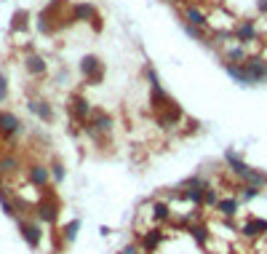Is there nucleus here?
<instances>
[{
  "mask_svg": "<svg viewBox=\"0 0 267 254\" xmlns=\"http://www.w3.org/2000/svg\"><path fill=\"white\" fill-rule=\"evenodd\" d=\"M67 110H70V115L75 118L78 123H86L91 118V112H94V107L88 105L86 97H81V94H72L70 97V105H67Z\"/></svg>",
  "mask_w": 267,
  "mask_h": 254,
  "instance_id": "13",
  "label": "nucleus"
},
{
  "mask_svg": "<svg viewBox=\"0 0 267 254\" xmlns=\"http://www.w3.org/2000/svg\"><path fill=\"white\" fill-rule=\"evenodd\" d=\"M81 72H83L88 86H99V83L104 81V64H102V59L94 54H88L81 59Z\"/></svg>",
  "mask_w": 267,
  "mask_h": 254,
  "instance_id": "6",
  "label": "nucleus"
},
{
  "mask_svg": "<svg viewBox=\"0 0 267 254\" xmlns=\"http://www.w3.org/2000/svg\"><path fill=\"white\" fill-rule=\"evenodd\" d=\"M24 70L30 72V75H35V78H43L45 72H48V64H45L43 56H38V54H27V56H24Z\"/></svg>",
  "mask_w": 267,
  "mask_h": 254,
  "instance_id": "17",
  "label": "nucleus"
},
{
  "mask_svg": "<svg viewBox=\"0 0 267 254\" xmlns=\"http://www.w3.org/2000/svg\"><path fill=\"white\" fill-rule=\"evenodd\" d=\"M225 59H227V62H232V64H243V62L248 59V54H246V48H243V43H235L232 48H227Z\"/></svg>",
  "mask_w": 267,
  "mask_h": 254,
  "instance_id": "23",
  "label": "nucleus"
},
{
  "mask_svg": "<svg viewBox=\"0 0 267 254\" xmlns=\"http://www.w3.org/2000/svg\"><path fill=\"white\" fill-rule=\"evenodd\" d=\"M147 212H150V228H163V225L174 222L171 203L163 201V198H152L147 203Z\"/></svg>",
  "mask_w": 267,
  "mask_h": 254,
  "instance_id": "3",
  "label": "nucleus"
},
{
  "mask_svg": "<svg viewBox=\"0 0 267 254\" xmlns=\"http://www.w3.org/2000/svg\"><path fill=\"white\" fill-rule=\"evenodd\" d=\"M21 171V161L16 155H0V177H14Z\"/></svg>",
  "mask_w": 267,
  "mask_h": 254,
  "instance_id": "19",
  "label": "nucleus"
},
{
  "mask_svg": "<svg viewBox=\"0 0 267 254\" xmlns=\"http://www.w3.org/2000/svg\"><path fill=\"white\" fill-rule=\"evenodd\" d=\"M225 254H238V252H225Z\"/></svg>",
  "mask_w": 267,
  "mask_h": 254,
  "instance_id": "30",
  "label": "nucleus"
},
{
  "mask_svg": "<svg viewBox=\"0 0 267 254\" xmlns=\"http://www.w3.org/2000/svg\"><path fill=\"white\" fill-rule=\"evenodd\" d=\"M8 97V81H5V75H0V102H5Z\"/></svg>",
  "mask_w": 267,
  "mask_h": 254,
  "instance_id": "27",
  "label": "nucleus"
},
{
  "mask_svg": "<svg viewBox=\"0 0 267 254\" xmlns=\"http://www.w3.org/2000/svg\"><path fill=\"white\" fill-rule=\"evenodd\" d=\"M225 70H227V75H230L235 83H241V86H251V81H248V72H246V67H243V64L225 62Z\"/></svg>",
  "mask_w": 267,
  "mask_h": 254,
  "instance_id": "21",
  "label": "nucleus"
},
{
  "mask_svg": "<svg viewBox=\"0 0 267 254\" xmlns=\"http://www.w3.org/2000/svg\"><path fill=\"white\" fill-rule=\"evenodd\" d=\"M232 38H235V43H257L259 41V30H257V21L254 19H241L232 24Z\"/></svg>",
  "mask_w": 267,
  "mask_h": 254,
  "instance_id": "11",
  "label": "nucleus"
},
{
  "mask_svg": "<svg viewBox=\"0 0 267 254\" xmlns=\"http://www.w3.org/2000/svg\"><path fill=\"white\" fill-rule=\"evenodd\" d=\"M168 233L163 228H147L139 233V252L142 254H158L163 249V244H166Z\"/></svg>",
  "mask_w": 267,
  "mask_h": 254,
  "instance_id": "2",
  "label": "nucleus"
},
{
  "mask_svg": "<svg viewBox=\"0 0 267 254\" xmlns=\"http://www.w3.org/2000/svg\"><path fill=\"white\" fill-rule=\"evenodd\" d=\"M262 193H265V188H257V185H241V190H238V198H241L243 206H246V203L257 201Z\"/></svg>",
  "mask_w": 267,
  "mask_h": 254,
  "instance_id": "22",
  "label": "nucleus"
},
{
  "mask_svg": "<svg viewBox=\"0 0 267 254\" xmlns=\"http://www.w3.org/2000/svg\"><path fill=\"white\" fill-rule=\"evenodd\" d=\"M30 110L35 112V115L41 118L43 123H51V121H54V107H51L45 99H32V102H30Z\"/></svg>",
  "mask_w": 267,
  "mask_h": 254,
  "instance_id": "20",
  "label": "nucleus"
},
{
  "mask_svg": "<svg viewBox=\"0 0 267 254\" xmlns=\"http://www.w3.org/2000/svg\"><path fill=\"white\" fill-rule=\"evenodd\" d=\"M187 235H190V241H192V244H195L201 252H208V249H211L214 233H211V228H208L203 219H195L192 225H187Z\"/></svg>",
  "mask_w": 267,
  "mask_h": 254,
  "instance_id": "7",
  "label": "nucleus"
},
{
  "mask_svg": "<svg viewBox=\"0 0 267 254\" xmlns=\"http://www.w3.org/2000/svg\"><path fill=\"white\" fill-rule=\"evenodd\" d=\"M155 121L161 123V128H177L182 121H185V112H182V107L174 102L171 107H166L163 112H158L155 115Z\"/></svg>",
  "mask_w": 267,
  "mask_h": 254,
  "instance_id": "16",
  "label": "nucleus"
},
{
  "mask_svg": "<svg viewBox=\"0 0 267 254\" xmlns=\"http://www.w3.org/2000/svg\"><path fill=\"white\" fill-rule=\"evenodd\" d=\"M78 230H81V219H70V222L62 228V238H64L67 244H72V241L78 238Z\"/></svg>",
  "mask_w": 267,
  "mask_h": 254,
  "instance_id": "24",
  "label": "nucleus"
},
{
  "mask_svg": "<svg viewBox=\"0 0 267 254\" xmlns=\"http://www.w3.org/2000/svg\"><path fill=\"white\" fill-rule=\"evenodd\" d=\"M48 169H51V182H56V185H59V182H64L67 171H64V166H62L59 161H54V163H51Z\"/></svg>",
  "mask_w": 267,
  "mask_h": 254,
  "instance_id": "26",
  "label": "nucleus"
},
{
  "mask_svg": "<svg viewBox=\"0 0 267 254\" xmlns=\"http://www.w3.org/2000/svg\"><path fill=\"white\" fill-rule=\"evenodd\" d=\"M241 209H243V203L238 198V193H225V195H219L214 214L219 219H235V217H241Z\"/></svg>",
  "mask_w": 267,
  "mask_h": 254,
  "instance_id": "5",
  "label": "nucleus"
},
{
  "mask_svg": "<svg viewBox=\"0 0 267 254\" xmlns=\"http://www.w3.org/2000/svg\"><path fill=\"white\" fill-rule=\"evenodd\" d=\"M24 177H27V185H32V188H38L43 193L45 188L51 185V169L45 166V163H30V166L24 169Z\"/></svg>",
  "mask_w": 267,
  "mask_h": 254,
  "instance_id": "8",
  "label": "nucleus"
},
{
  "mask_svg": "<svg viewBox=\"0 0 267 254\" xmlns=\"http://www.w3.org/2000/svg\"><path fill=\"white\" fill-rule=\"evenodd\" d=\"M19 233H21V238H24L32 249H38V246L43 244V225L38 222V219L19 217Z\"/></svg>",
  "mask_w": 267,
  "mask_h": 254,
  "instance_id": "9",
  "label": "nucleus"
},
{
  "mask_svg": "<svg viewBox=\"0 0 267 254\" xmlns=\"http://www.w3.org/2000/svg\"><path fill=\"white\" fill-rule=\"evenodd\" d=\"M219 195H222V193H219V190L214 188V185H208L206 193H203V209H211V212H214V206H217Z\"/></svg>",
  "mask_w": 267,
  "mask_h": 254,
  "instance_id": "25",
  "label": "nucleus"
},
{
  "mask_svg": "<svg viewBox=\"0 0 267 254\" xmlns=\"http://www.w3.org/2000/svg\"><path fill=\"white\" fill-rule=\"evenodd\" d=\"M171 3H190V0H171Z\"/></svg>",
  "mask_w": 267,
  "mask_h": 254,
  "instance_id": "29",
  "label": "nucleus"
},
{
  "mask_svg": "<svg viewBox=\"0 0 267 254\" xmlns=\"http://www.w3.org/2000/svg\"><path fill=\"white\" fill-rule=\"evenodd\" d=\"M238 233H241V238H248V241L265 238L267 235V219L259 217V214H248V217L238 225Z\"/></svg>",
  "mask_w": 267,
  "mask_h": 254,
  "instance_id": "4",
  "label": "nucleus"
},
{
  "mask_svg": "<svg viewBox=\"0 0 267 254\" xmlns=\"http://www.w3.org/2000/svg\"><path fill=\"white\" fill-rule=\"evenodd\" d=\"M257 11L267 16V0H257Z\"/></svg>",
  "mask_w": 267,
  "mask_h": 254,
  "instance_id": "28",
  "label": "nucleus"
},
{
  "mask_svg": "<svg viewBox=\"0 0 267 254\" xmlns=\"http://www.w3.org/2000/svg\"><path fill=\"white\" fill-rule=\"evenodd\" d=\"M70 16H72V21H91V19H99L96 16V8L91 3H75L70 8Z\"/></svg>",
  "mask_w": 267,
  "mask_h": 254,
  "instance_id": "18",
  "label": "nucleus"
},
{
  "mask_svg": "<svg viewBox=\"0 0 267 254\" xmlns=\"http://www.w3.org/2000/svg\"><path fill=\"white\" fill-rule=\"evenodd\" d=\"M185 24H190V27H198V30H208V14L201 8V5H195V3H187V8H185Z\"/></svg>",
  "mask_w": 267,
  "mask_h": 254,
  "instance_id": "15",
  "label": "nucleus"
},
{
  "mask_svg": "<svg viewBox=\"0 0 267 254\" xmlns=\"http://www.w3.org/2000/svg\"><path fill=\"white\" fill-rule=\"evenodd\" d=\"M225 163L230 166V171L241 179V185H257V188H267V174H262L259 169H251L243 155H238L235 150H227L225 152Z\"/></svg>",
  "mask_w": 267,
  "mask_h": 254,
  "instance_id": "1",
  "label": "nucleus"
},
{
  "mask_svg": "<svg viewBox=\"0 0 267 254\" xmlns=\"http://www.w3.org/2000/svg\"><path fill=\"white\" fill-rule=\"evenodd\" d=\"M21 128H24V123H21L19 118L14 115V112H8V110H0V137H5V139H14L16 134H21Z\"/></svg>",
  "mask_w": 267,
  "mask_h": 254,
  "instance_id": "14",
  "label": "nucleus"
},
{
  "mask_svg": "<svg viewBox=\"0 0 267 254\" xmlns=\"http://www.w3.org/2000/svg\"><path fill=\"white\" fill-rule=\"evenodd\" d=\"M35 219L41 225H54L59 219V201L54 195H43L41 203L35 206Z\"/></svg>",
  "mask_w": 267,
  "mask_h": 254,
  "instance_id": "10",
  "label": "nucleus"
},
{
  "mask_svg": "<svg viewBox=\"0 0 267 254\" xmlns=\"http://www.w3.org/2000/svg\"><path fill=\"white\" fill-rule=\"evenodd\" d=\"M243 67H246L248 72V81H251V86H257V83H265L267 81V62L262 56H248L246 62H243Z\"/></svg>",
  "mask_w": 267,
  "mask_h": 254,
  "instance_id": "12",
  "label": "nucleus"
}]
</instances>
